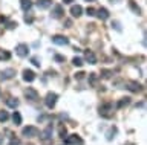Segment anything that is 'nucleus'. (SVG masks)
<instances>
[{
	"instance_id": "f257e3e1",
	"label": "nucleus",
	"mask_w": 147,
	"mask_h": 145,
	"mask_svg": "<svg viewBox=\"0 0 147 145\" xmlns=\"http://www.w3.org/2000/svg\"><path fill=\"white\" fill-rule=\"evenodd\" d=\"M22 134L25 136V138H37V136L40 134V131L34 125H28V127H25V128L22 130Z\"/></svg>"
},
{
	"instance_id": "f03ea898",
	"label": "nucleus",
	"mask_w": 147,
	"mask_h": 145,
	"mask_svg": "<svg viewBox=\"0 0 147 145\" xmlns=\"http://www.w3.org/2000/svg\"><path fill=\"white\" fill-rule=\"evenodd\" d=\"M63 140H64V144H66V145H83V144H84V140H83L78 134L66 136V138H64Z\"/></svg>"
},
{
	"instance_id": "7ed1b4c3",
	"label": "nucleus",
	"mask_w": 147,
	"mask_h": 145,
	"mask_svg": "<svg viewBox=\"0 0 147 145\" xmlns=\"http://www.w3.org/2000/svg\"><path fill=\"white\" fill-rule=\"evenodd\" d=\"M57 99H58V95L54 93V92H49L46 95V99H45V104L48 108H54L55 104H57Z\"/></svg>"
},
{
	"instance_id": "20e7f679",
	"label": "nucleus",
	"mask_w": 147,
	"mask_h": 145,
	"mask_svg": "<svg viewBox=\"0 0 147 145\" xmlns=\"http://www.w3.org/2000/svg\"><path fill=\"white\" fill-rule=\"evenodd\" d=\"M16 53L18 57H22V58L28 57V55H29V47H28V44H25V43L17 44V46H16Z\"/></svg>"
},
{
	"instance_id": "39448f33",
	"label": "nucleus",
	"mask_w": 147,
	"mask_h": 145,
	"mask_svg": "<svg viewBox=\"0 0 147 145\" xmlns=\"http://www.w3.org/2000/svg\"><path fill=\"white\" fill-rule=\"evenodd\" d=\"M112 112H113V106H112V102H104L103 106H100V115H103V116H110L112 115Z\"/></svg>"
},
{
	"instance_id": "423d86ee",
	"label": "nucleus",
	"mask_w": 147,
	"mask_h": 145,
	"mask_svg": "<svg viewBox=\"0 0 147 145\" xmlns=\"http://www.w3.org/2000/svg\"><path fill=\"white\" fill-rule=\"evenodd\" d=\"M52 43L58 44V46H66V44H69V38L64 37V35L57 34V35H54V37H52Z\"/></svg>"
},
{
	"instance_id": "0eeeda50",
	"label": "nucleus",
	"mask_w": 147,
	"mask_h": 145,
	"mask_svg": "<svg viewBox=\"0 0 147 145\" xmlns=\"http://www.w3.org/2000/svg\"><path fill=\"white\" fill-rule=\"evenodd\" d=\"M25 96L29 99V101H38V92L32 87H28L25 90Z\"/></svg>"
},
{
	"instance_id": "6e6552de",
	"label": "nucleus",
	"mask_w": 147,
	"mask_h": 145,
	"mask_svg": "<svg viewBox=\"0 0 147 145\" xmlns=\"http://www.w3.org/2000/svg\"><path fill=\"white\" fill-rule=\"evenodd\" d=\"M38 136H40V138L45 140V142H48V140H51V138H52V125L49 124V125H48V127H46V128L43 130V133H40Z\"/></svg>"
},
{
	"instance_id": "1a4fd4ad",
	"label": "nucleus",
	"mask_w": 147,
	"mask_h": 145,
	"mask_svg": "<svg viewBox=\"0 0 147 145\" xmlns=\"http://www.w3.org/2000/svg\"><path fill=\"white\" fill-rule=\"evenodd\" d=\"M64 14V9H63V6L61 5H55L54 6V9H52V19H61Z\"/></svg>"
},
{
	"instance_id": "9d476101",
	"label": "nucleus",
	"mask_w": 147,
	"mask_h": 145,
	"mask_svg": "<svg viewBox=\"0 0 147 145\" xmlns=\"http://www.w3.org/2000/svg\"><path fill=\"white\" fill-rule=\"evenodd\" d=\"M23 80H25L26 83H32V81L35 80V74L29 69H25L23 70Z\"/></svg>"
},
{
	"instance_id": "9b49d317",
	"label": "nucleus",
	"mask_w": 147,
	"mask_h": 145,
	"mask_svg": "<svg viewBox=\"0 0 147 145\" xmlns=\"http://www.w3.org/2000/svg\"><path fill=\"white\" fill-rule=\"evenodd\" d=\"M95 15L98 17L100 20H107L109 19V11L106 8H100L98 11H95Z\"/></svg>"
},
{
	"instance_id": "f8f14e48",
	"label": "nucleus",
	"mask_w": 147,
	"mask_h": 145,
	"mask_svg": "<svg viewBox=\"0 0 147 145\" xmlns=\"http://www.w3.org/2000/svg\"><path fill=\"white\" fill-rule=\"evenodd\" d=\"M14 75H16V70L14 69H5V70H2V74H0V78L2 80H11Z\"/></svg>"
},
{
	"instance_id": "ddd939ff",
	"label": "nucleus",
	"mask_w": 147,
	"mask_h": 145,
	"mask_svg": "<svg viewBox=\"0 0 147 145\" xmlns=\"http://www.w3.org/2000/svg\"><path fill=\"white\" fill-rule=\"evenodd\" d=\"M84 58H86V61L89 63V64H96V57H95V53L92 51H86L84 52Z\"/></svg>"
},
{
	"instance_id": "4468645a",
	"label": "nucleus",
	"mask_w": 147,
	"mask_h": 145,
	"mask_svg": "<svg viewBox=\"0 0 147 145\" xmlns=\"http://www.w3.org/2000/svg\"><path fill=\"white\" fill-rule=\"evenodd\" d=\"M37 6L38 9H48L52 6V0H37Z\"/></svg>"
},
{
	"instance_id": "2eb2a0df",
	"label": "nucleus",
	"mask_w": 147,
	"mask_h": 145,
	"mask_svg": "<svg viewBox=\"0 0 147 145\" xmlns=\"http://www.w3.org/2000/svg\"><path fill=\"white\" fill-rule=\"evenodd\" d=\"M127 89L130 90V92H140V90H141V84H138L136 81H129V83H127Z\"/></svg>"
},
{
	"instance_id": "dca6fc26",
	"label": "nucleus",
	"mask_w": 147,
	"mask_h": 145,
	"mask_svg": "<svg viewBox=\"0 0 147 145\" xmlns=\"http://www.w3.org/2000/svg\"><path fill=\"white\" fill-rule=\"evenodd\" d=\"M71 14H72V17H77V19H78V17L83 14V8L80 5H74L71 8Z\"/></svg>"
},
{
	"instance_id": "f3484780",
	"label": "nucleus",
	"mask_w": 147,
	"mask_h": 145,
	"mask_svg": "<svg viewBox=\"0 0 147 145\" xmlns=\"http://www.w3.org/2000/svg\"><path fill=\"white\" fill-rule=\"evenodd\" d=\"M129 6H130V9L135 12L136 15H141V9H140V6L136 5L135 2H133V0H129Z\"/></svg>"
},
{
	"instance_id": "a211bd4d",
	"label": "nucleus",
	"mask_w": 147,
	"mask_h": 145,
	"mask_svg": "<svg viewBox=\"0 0 147 145\" xmlns=\"http://www.w3.org/2000/svg\"><path fill=\"white\" fill-rule=\"evenodd\" d=\"M20 6L23 11H29L32 8V2L31 0H20Z\"/></svg>"
},
{
	"instance_id": "6ab92c4d",
	"label": "nucleus",
	"mask_w": 147,
	"mask_h": 145,
	"mask_svg": "<svg viewBox=\"0 0 147 145\" xmlns=\"http://www.w3.org/2000/svg\"><path fill=\"white\" fill-rule=\"evenodd\" d=\"M58 136L61 139H64L67 136V130H66V127H64V124H60L58 125Z\"/></svg>"
},
{
	"instance_id": "aec40b11",
	"label": "nucleus",
	"mask_w": 147,
	"mask_h": 145,
	"mask_svg": "<svg viewBox=\"0 0 147 145\" xmlns=\"http://www.w3.org/2000/svg\"><path fill=\"white\" fill-rule=\"evenodd\" d=\"M6 106L11 107V108H17L18 107V101H17L16 98H8L6 99Z\"/></svg>"
},
{
	"instance_id": "412c9836",
	"label": "nucleus",
	"mask_w": 147,
	"mask_h": 145,
	"mask_svg": "<svg viewBox=\"0 0 147 145\" xmlns=\"http://www.w3.org/2000/svg\"><path fill=\"white\" fill-rule=\"evenodd\" d=\"M12 121H14V124H16V125H20V124H22V115H20L18 112H14Z\"/></svg>"
},
{
	"instance_id": "4be33fe9",
	"label": "nucleus",
	"mask_w": 147,
	"mask_h": 145,
	"mask_svg": "<svg viewBox=\"0 0 147 145\" xmlns=\"http://www.w3.org/2000/svg\"><path fill=\"white\" fill-rule=\"evenodd\" d=\"M11 58V53H9L8 51H3V49H0V61H6V60H9Z\"/></svg>"
},
{
	"instance_id": "5701e85b",
	"label": "nucleus",
	"mask_w": 147,
	"mask_h": 145,
	"mask_svg": "<svg viewBox=\"0 0 147 145\" xmlns=\"http://www.w3.org/2000/svg\"><path fill=\"white\" fill-rule=\"evenodd\" d=\"M129 102H130V98H123L121 101H118V104H117V107H118V108H123L124 106H127Z\"/></svg>"
},
{
	"instance_id": "b1692460",
	"label": "nucleus",
	"mask_w": 147,
	"mask_h": 145,
	"mask_svg": "<svg viewBox=\"0 0 147 145\" xmlns=\"http://www.w3.org/2000/svg\"><path fill=\"white\" fill-rule=\"evenodd\" d=\"M72 64L77 66V67H81L83 66V60L80 57H75V58H72Z\"/></svg>"
},
{
	"instance_id": "393cba45",
	"label": "nucleus",
	"mask_w": 147,
	"mask_h": 145,
	"mask_svg": "<svg viewBox=\"0 0 147 145\" xmlns=\"http://www.w3.org/2000/svg\"><path fill=\"white\" fill-rule=\"evenodd\" d=\"M8 118H9L8 112H5V110L0 112V122H6V121H8Z\"/></svg>"
},
{
	"instance_id": "a878e982",
	"label": "nucleus",
	"mask_w": 147,
	"mask_h": 145,
	"mask_svg": "<svg viewBox=\"0 0 147 145\" xmlns=\"http://www.w3.org/2000/svg\"><path fill=\"white\" fill-rule=\"evenodd\" d=\"M115 133H117V128H115V127H113V128H110V131H109V133H107V140H112V138H115Z\"/></svg>"
},
{
	"instance_id": "bb28decb",
	"label": "nucleus",
	"mask_w": 147,
	"mask_h": 145,
	"mask_svg": "<svg viewBox=\"0 0 147 145\" xmlns=\"http://www.w3.org/2000/svg\"><path fill=\"white\" fill-rule=\"evenodd\" d=\"M31 61H32V64H34V66H37V67H40V64H41V63H40V58H38V57H32V58H31Z\"/></svg>"
},
{
	"instance_id": "cd10ccee",
	"label": "nucleus",
	"mask_w": 147,
	"mask_h": 145,
	"mask_svg": "<svg viewBox=\"0 0 147 145\" xmlns=\"http://www.w3.org/2000/svg\"><path fill=\"white\" fill-rule=\"evenodd\" d=\"M95 11L96 9H94V8H92V6H89V8H87V9H86V12H87V15H95Z\"/></svg>"
},
{
	"instance_id": "c85d7f7f",
	"label": "nucleus",
	"mask_w": 147,
	"mask_h": 145,
	"mask_svg": "<svg viewBox=\"0 0 147 145\" xmlns=\"http://www.w3.org/2000/svg\"><path fill=\"white\" fill-rule=\"evenodd\" d=\"M54 58H55V61H57V63H63L64 60H66V57H63V55H55Z\"/></svg>"
},
{
	"instance_id": "c756f323",
	"label": "nucleus",
	"mask_w": 147,
	"mask_h": 145,
	"mask_svg": "<svg viewBox=\"0 0 147 145\" xmlns=\"http://www.w3.org/2000/svg\"><path fill=\"white\" fill-rule=\"evenodd\" d=\"M8 29H14V28H17V21H8V26H6Z\"/></svg>"
},
{
	"instance_id": "7c9ffc66",
	"label": "nucleus",
	"mask_w": 147,
	"mask_h": 145,
	"mask_svg": "<svg viewBox=\"0 0 147 145\" xmlns=\"http://www.w3.org/2000/svg\"><path fill=\"white\" fill-rule=\"evenodd\" d=\"M112 28H115L117 31H119V32H121V28H119V23H118V21H113V23H112Z\"/></svg>"
},
{
	"instance_id": "2f4dec72",
	"label": "nucleus",
	"mask_w": 147,
	"mask_h": 145,
	"mask_svg": "<svg viewBox=\"0 0 147 145\" xmlns=\"http://www.w3.org/2000/svg\"><path fill=\"white\" fill-rule=\"evenodd\" d=\"M110 75H112V72H110V70H103V78H109Z\"/></svg>"
},
{
	"instance_id": "473e14b6",
	"label": "nucleus",
	"mask_w": 147,
	"mask_h": 145,
	"mask_svg": "<svg viewBox=\"0 0 147 145\" xmlns=\"http://www.w3.org/2000/svg\"><path fill=\"white\" fill-rule=\"evenodd\" d=\"M9 145H20V140H18V139H12L11 142H9Z\"/></svg>"
},
{
	"instance_id": "72a5a7b5",
	"label": "nucleus",
	"mask_w": 147,
	"mask_h": 145,
	"mask_svg": "<svg viewBox=\"0 0 147 145\" xmlns=\"http://www.w3.org/2000/svg\"><path fill=\"white\" fill-rule=\"evenodd\" d=\"M25 21L26 23H32V17L31 15H25Z\"/></svg>"
},
{
	"instance_id": "f704fd0d",
	"label": "nucleus",
	"mask_w": 147,
	"mask_h": 145,
	"mask_svg": "<svg viewBox=\"0 0 147 145\" xmlns=\"http://www.w3.org/2000/svg\"><path fill=\"white\" fill-rule=\"evenodd\" d=\"M84 75H86V74H83V72H80V74H77V75H75V78H77V80H81Z\"/></svg>"
},
{
	"instance_id": "c9c22d12",
	"label": "nucleus",
	"mask_w": 147,
	"mask_h": 145,
	"mask_svg": "<svg viewBox=\"0 0 147 145\" xmlns=\"http://www.w3.org/2000/svg\"><path fill=\"white\" fill-rule=\"evenodd\" d=\"M72 26V21L71 20H66V26H64V28H71Z\"/></svg>"
},
{
	"instance_id": "e433bc0d",
	"label": "nucleus",
	"mask_w": 147,
	"mask_h": 145,
	"mask_svg": "<svg viewBox=\"0 0 147 145\" xmlns=\"http://www.w3.org/2000/svg\"><path fill=\"white\" fill-rule=\"evenodd\" d=\"M64 2V5H69V3H72V2H75V0H63Z\"/></svg>"
},
{
	"instance_id": "4c0bfd02",
	"label": "nucleus",
	"mask_w": 147,
	"mask_h": 145,
	"mask_svg": "<svg viewBox=\"0 0 147 145\" xmlns=\"http://www.w3.org/2000/svg\"><path fill=\"white\" fill-rule=\"evenodd\" d=\"M86 2H95V0H86Z\"/></svg>"
}]
</instances>
